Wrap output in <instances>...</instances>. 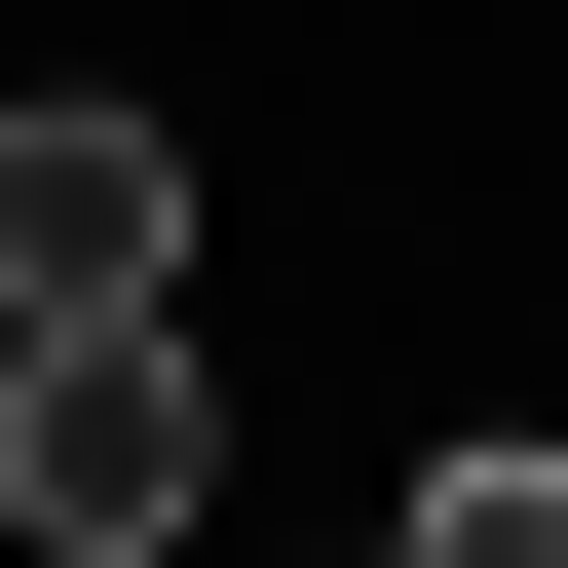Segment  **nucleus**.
Returning <instances> with one entry per match:
<instances>
[{"mask_svg": "<svg viewBox=\"0 0 568 568\" xmlns=\"http://www.w3.org/2000/svg\"><path fill=\"white\" fill-rule=\"evenodd\" d=\"M190 304V114H0V342Z\"/></svg>", "mask_w": 568, "mask_h": 568, "instance_id": "2", "label": "nucleus"}, {"mask_svg": "<svg viewBox=\"0 0 568 568\" xmlns=\"http://www.w3.org/2000/svg\"><path fill=\"white\" fill-rule=\"evenodd\" d=\"M304 568H379V530H304Z\"/></svg>", "mask_w": 568, "mask_h": 568, "instance_id": "4", "label": "nucleus"}, {"mask_svg": "<svg viewBox=\"0 0 568 568\" xmlns=\"http://www.w3.org/2000/svg\"><path fill=\"white\" fill-rule=\"evenodd\" d=\"M379 568H568V455H417V530Z\"/></svg>", "mask_w": 568, "mask_h": 568, "instance_id": "3", "label": "nucleus"}, {"mask_svg": "<svg viewBox=\"0 0 568 568\" xmlns=\"http://www.w3.org/2000/svg\"><path fill=\"white\" fill-rule=\"evenodd\" d=\"M0 530H39V568H190V530H227V379H190V304L0 342Z\"/></svg>", "mask_w": 568, "mask_h": 568, "instance_id": "1", "label": "nucleus"}]
</instances>
